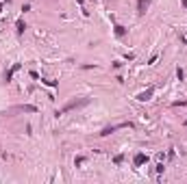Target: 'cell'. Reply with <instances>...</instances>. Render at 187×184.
I'll return each mask as SVG.
<instances>
[{
    "label": "cell",
    "instance_id": "obj_9",
    "mask_svg": "<svg viewBox=\"0 0 187 184\" xmlns=\"http://www.w3.org/2000/svg\"><path fill=\"white\" fill-rule=\"evenodd\" d=\"M24 28H26V24H24V22H18V35H22V33H24Z\"/></svg>",
    "mask_w": 187,
    "mask_h": 184
},
{
    "label": "cell",
    "instance_id": "obj_10",
    "mask_svg": "<svg viewBox=\"0 0 187 184\" xmlns=\"http://www.w3.org/2000/svg\"><path fill=\"white\" fill-rule=\"evenodd\" d=\"M122 158H124L122 154H118V156H115V158H113V160H115V165H120V163H122Z\"/></svg>",
    "mask_w": 187,
    "mask_h": 184
},
{
    "label": "cell",
    "instance_id": "obj_1",
    "mask_svg": "<svg viewBox=\"0 0 187 184\" xmlns=\"http://www.w3.org/2000/svg\"><path fill=\"white\" fill-rule=\"evenodd\" d=\"M89 104V98H81V100H72V102H68L61 110H57V117L59 115H65V113H70V110H76V108H83Z\"/></svg>",
    "mask_w": 187,
    "mask_h": 184
},
{
    "label": "cell",
    "instance_id": "obj_3",
    "mask_svg": "<svg viewBox=\"0 0 187 184\" xmlns=\"http://www.w3.org/2000/svg\"><path fill=\"white\" fill-rule=\"evenodd\" d=\"M148 7H150V0H137V13L139 15H144Z\"/></svg>",
    "mask_w": 187,
    "mask_h": 184
},
{
    "label": "cell",
    "instance_id": "obj_11",
    "mask_svg": "<svg viewBox=\"0 0 187 184\" xmlns=\"http://www.w3.org/2000/svg\"><path fill=\"white\" fill-rule=\"evenodd\" d=\"M181 2H183V4H185V7H187V0H181Z\"/></svg>",
    "mask_w": 187,
    "mask_h": 184
},
{
    "label": "cell",
    "instance_id": "obj_7",
    "mask_svg": "<svg viewBox=\"0 0 187 184\" xmlns=\"http://www.w3.org/2000/svg\"><path fill=\"white\" fill-rule=\"evenodd\" d=\"M115 130H118V126H111V128H104L100 134H102V137H107V134H111V132H115Z\"/></svg>",
    "mask_w": 187,
    "mask_h": 184
},
{
    "label": "cell",
    "instance_id": "obj_12",
    "mask_svg": "<svg viewBox=\"0 0 187 184\" xmlns=\"http://www.w3.org/2000/svg\"><path fill=\"white\" fill-rule=\"evenodd\" d=\"M185 126H187V121H185Z\"/></svg>",
    "mask_w": 187,
    "mask_h": 184
},
{
    "label": "cell",
    "instance_id": "obj_6",
    "mask_svg": "<svg viewBox=\"0 0 187 184\" xmlns=\"http://www.w3.org/2000/svg\"><path fill=\"white\" fill-rule=\"evenodd\" d=\"M13 110H20V113H37L35 106H29V104H24V106H15Z\"/></svg>",
    "mask_w": 187,
    "mask_h": 184
},
{
    "label": "cell",
    "instance_id": "obj_4",
    "mask_svg": "<svg viewBox=\"0 0 187 184\" xmlns=\"http://www.w3.org/2000/svg\"><path fill=\"white\" fill-rule=\"evenodd\" d=\"M20 67H22V65H20V63H15V65H13V67H11L9 71H4V80H7V82H11V78H13V74H15V71H18Z\"/></svg>",
    "mask_w": 187,
    "mask_h": 184
},
{
    "label": "cell",
    "instance_id": "obj_2",
    "mask_svg": "<svg viewBox=\"0 0 187 184\" xmlns=\"http://www.w3.org/2000/svg\"><path fill=\"white\" fill-rule=\"evenodd\" d=\"M152 93H155V87H148L146 91H141L139 96H137V100H139V102H146V100L152 98Z\"/></svg>",
    "mask_w": 187,
    "mask_h": 184
},
{
    "label": "cell",
    "instance_id": "obj_5",
    "mask_svg": "<svg viewBox=\"0 0 187 184\" xmlns=\"http://www.w3.org/2000/svg\"><path fill=\"white\" fill-rule=\"evenodd\" d=\"M133 163H135V167H141L144 163H148V156H146V154H137Z\"/></svg>",
    "mask_w": 187,
    "mask_h": 184
},
{
    "label": "cell",
    "instance_id": "obj_8",
    "mask_svg": "<svg viewBox=\"0 0 187 184\" xmlns=\"http://www.w3.org/2000/svg\"><path fill=\"white\" fill-rule=\"evenodd\" d=\"M115 35H118V37H124L126 35V28H124V26H115Z\"/></svg>",
    "mask_w": 187,
    "mask_h": 184
}]
</instances>
